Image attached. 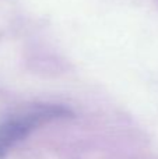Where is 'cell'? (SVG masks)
<instances>
[{"mask_svg": "<svg viewBox=\"0 0 158 159\" xmlns=\"http://www.w3.org/2000/svg\"><path fill=\"white\" fill-rule=\"evenodd\" d=\"M69 113V109L56 105H35L4 120L0 124V158L36 127L55 119L66 117Z\"/></svg>", "mask_w": 158, "mask_h": 159, "instance_id": "cell-1", "label": "cell"}]
</instances>
